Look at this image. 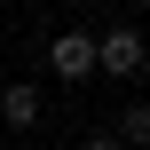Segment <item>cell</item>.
<instances>
[{
    "label": "cell",
    "mask_w": 150,
    "mask_h": 150,
    "mask_svg": "<svg viewBox=\"0 0 150 150\" xmlns=\"http://www.w3.org/2000/svg\"><path fill=\"white\" fill-rule=\"evenodd\" d=\"M79 150H119V134H111V127H95V134H87Z\"/></svg>",
    "instance_id": "cell-5"
},
{
    "label": "cell",
    "mask_w": 150,
    "mask_h": 150,
    "mask_svg": "<svg viewBox=\"0 0 150 150\" xmlns=\"http://www.w3.org/2000/svg\"><path fill=\"white\" fill-rule=\"evenodd\" d=\"M0 47H8V24H0Z\"/></svg>",
    "instance_id": "cell-6"
},
{
    "label": "cell",
    "mask_w": 150,
    "mask_h": 150,
    "mask_svg": "<svg viewBox=\"0 0 150 150\" xmlns=\"http://www.w3.org/2000/svg\"><path fill=\"white\" fill-rule=\"evenodd\" d=\"M142 63H150L142 24H111V32H95V71H103V79H134Z\"/></svg>",
    "instance_id": "cell-1"
},
{
    "label": "cell",
    "mask_w": 150,
    "mask_h": 150,
    "mask_svg": "<svg viewBox=\"0 0 150 150\" xmlns=\"http://www.w3.org/2000/svg\"><path fill=\"white\" fill-rule=\"evenodd\" d=\"M111 134H119V150H150V103H127Z\"/></svg>",
    "instance_id": "cell-4"
},
{
    "label": "cell",
    "mask_w": 150,
    "mask_h": 150,
    "mask_svg": "<svg viewBox=\"0 0 150 150\" xmlns=\"http://www.w3.org/2000/svg\"><path fill=\"white\" fill-rule=\"evenodd\" d=\"M47 71H55L63 87H79V79H95V32H79V24H63V32L47 40Z\"/></svg>",
    "instance_id": "cell-2"
},
{
    "label": "cell",
    "mask_w": 150,
    "mask_h": 150,
    "mask_svg": "<svg viewBox=\"0 0 150 150\" xmlns=\"http://www.w3.org/2000/svg\"><path fill=\"white\" fill-rule=\"evenodd\" d=\"M127 8H150V0H127Z\"/></svg>",
    "instance_id": "cell-7"
},
{
    "label": "cell",
    "mask_w": 150,
    "mask_h": 150,
    "mask_svg": "<svg viewBox=\"0 0 150 150\" xmlns=\"http://www.w3.org/2000/svg\"><path fill=\"white\" fill-rule=\"evenodd\" d=\"M0 127L32 134V127H40V87H0Z\"/></svg>",
    "instance_id": "cell-3"
}]
</instances>
